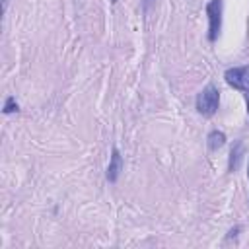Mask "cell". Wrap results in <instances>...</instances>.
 Here are the masks:
<instances>
[{
    "mask_svg": "<svg viewBox=\"0 0 249 249\" xmlns=\"http://www.w3.org/2000/svg\"><path fill=\"white\" fill-rule=\"evenodd\" d=\"M196 111L202 115V117H212L216 111H218V105H220V91L216 86L208 84L198 95H196Z\"/></svg>",
    "mask_w": 249,
    "mask_h": 249,
    "instance_id": "6da1fadb",
    "label": "cell"
},
{
    "mask_svg": "<svg viewBox=\"0 0 249 249\" xmlns=\"http://www.w3.org/2000/svg\"><path fill=\"white\" fill-rule=\"evenodd\" d=\"M208 16V41L214 43L222 29V0H210L206 6Z\"/></svg>",
    "mask_w": 249,
    "mask_h": 249,
    "instance_id": "7a4b0ae2",
    "label": "cell"
},
{
    "mask_svg": "<svg viewBox=\"0 0 249 249\" xmlns=\"http://www.w3.org/2000/svg\"><path fill=\"white\" fill-rule=\"evenodd\" d=\"M224 80L228 82V86L241 89V91H249V66H233L228 68L224 72Z\"/></svg>",
    "mask_w": 249,
    "mask_h": 249,
    "instance_id": "3957f363",
    "label": "cell"
},
{
    "mask_svg": "<svg viewBox=\"0 0 249 249\" xmlns=\"http://www.w3.org/2000/svg\"><path fill=\"white\" fill-rule=\"evenodd\" d=\"M123 169V156L119 152V148H113L111 152V160H109V165H107V171H105V177L109 183H115L119 179V173Z\"/></svg>",
    "mask_w": 249,
    "mask_h": 249,
    "instance_id": "277c9868",
    "label": "cell"
},
{
    "mask_svg": "<svg viewBox=\"0 0 249 249\" xmlns=\"http://www.w3.org/2000/svg\"><path fill=\"white\" fill-rule=\"evenodd\" d=\"M206 144H208V148L212 152H216L226 144V134L222 130H210L208 136H206Z\"/></svg>",
    "mask_w": 249,
    "mask_h": 249,
    "instance_id": "5b68a950",
    "label": "cell"
},
{
    "mask_svg": "<svg viewBox=\"0 0 249 249\" xmlns=\"http://www.w3.org/2000/svg\"><path fill=\"white\" fill-rule=\"evenodd\" d=\"M239 160H241V142H237L235 148H231V152H230V171L237 169Z\"/></svg>",
    "mask_w": 249,
    "mask_h": 249,
    "instance_id": "8992f818",
    "label": "cell"
},
{
    "mask_svg": "<svg viewBox=\"0 0 249 249\" xmlns=\"http://www.w3.org/2000/svg\"><path fill=\"white\" fill-rule=\"evenodd\" d=\"M19 109V105H18V101H16V97H6V101H4V115H10V113H16Z\"/></svg>",
    "mask_w": 249,
    "mask_h": 249,
    "instance_id": "52a82bcc",
    "label": "cell"
},
{
    "mask_svg": "<svg viewBox=\"0 0 249 249\" xmlns=\"http://www.w3.org/2000/svg\"><path fill=\"white\" fill-rule=\"evenodd\" d=\"M152 4H154V0H142V8H144V12H148Z\"/></svg>",
    "mask_w": 249,
    "mask_h": 249,
    "instance_id": "ba28073f",
    "label": "cell"
},
{
    "mask_svg": "<svg viewBox=\"0 0 249 249\" xmlns=\"http://www.w3.org/2000/svg\"><path fill=\"white\" fill-rule=\"evenodd\" d=\"M2 6H4V12H6V8H8V0H2Z\"/></svg>",
    "mask_w": 249,
    "mask_h": 249,
    "instance_id": "9c48e42d",
    "label": "cell"
},
{
    "mask_svg": "<svg viewBox=\"0 0 249 249\" xmlns=\"http://www.w3.org/2000/svg\"><path fill=\"white\" fill-rule=\"evenodd\" d=\"M247 113H249V99H247Z\"/></svg>",
    "mask_w": 249,
    "mask_h": 249,
    "instance_id": "30bf717a",
    "label": "cell"
},
{
    "mask_svg": "<svg viewBox=\"0 0 249 249\" xmlns=\"http://www.w3.org/2000/svg\"><path fill=\"white\" fill-rule=\"evenodd\" d=\"M247 177H249V169H247Z\"/></svg>",
    "mask_w": 249,
    "mask_h": 249,
    "instance_id": "8fae6325",
    "label": "cell"
},
{
    "mask_svg": "<svg viewBox=\"0 0 249 249\" xmlns=\"http://www.w3.org/2000/svg\"><path fill=\"white\" fill-rule=\"evenodd\" d=\"M113 2H117V0H113Z\"/></svg>",
    "mask_w": 249,
    "mask_h": 249,
    "instance_id": "7c38bea8",
    "label": "cell"
}]
</instances>
